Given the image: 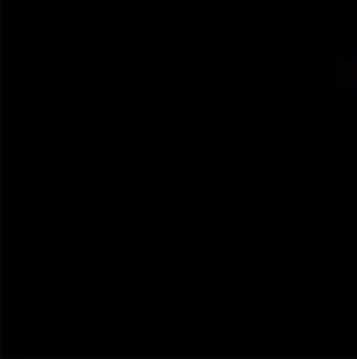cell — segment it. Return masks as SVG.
<instances>
[{
    "label": "cell",
    "mask_w": 357,
    "mask_h": 359,
    "mask_svg": "<svg viewBox=\"0 0 357 359\" xmlns=\"http://www.w3.org/2000/svg\"><path fill=\"white\" fill-rule=\"evenodd\" d=\"M338 86L357 98V41L348 50V55L338 57Z\"/></svg>",
    "instance_id": "1"
}]
</instances>
